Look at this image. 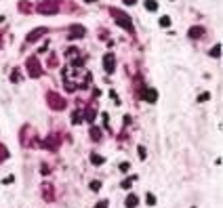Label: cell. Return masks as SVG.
<instances>
[{"mask_svg":"<svg viewBox=\"0 0 223 208\" xmlns=\"http://www.w3.org/2000/svg\"><path fill=\"white\" fill-rule=\"evenodd\" d=\"M112 13L116 15V23H118V25H122V28H126V30L133 28V23H131V19H129V15H126V13H120V11H116V8H114Z\"/></svg>","mask_w":223,"mask_h":208,"instance_id":"cell-1","label":"cell"},{"mask_svg":"<svg viewBox=\"0 0 223 208\" xmlns=\"http://www.w3.org/2000/svg\"><path fill=\"white\" fill-rule=\"evenodd\" d=\"M141 97H143L147 103H154L156 99H158V93H156L154 88H143V90H141Z\"/></svg>","mask_w":223,"mask_h":208,"instance_id":"cell-2","label":"cell"},{"mask_svg":"<svg viewBox=\"0 0 223 208\" xmlns=\"http://www.w3.org/2000/svg\"><path fill=\"white\" fill-rule=\"evenodd\" d=\"M103 67H105L108 74H112V71H114V53H108V55L103 57Z\"/></svg>","mask_w":223,"mask_h":208,"instance_id":"cell-3","label":"cell"},{"mask_svg":"<svg viewBox=\"0 0 223 208\" xmlns=\"http://www.w3.org/2000/svg\"><path fill=\"white\" fill-rule=\"evenodd\" d=\"M40 13H55L57 11V0H47V4L38 8Z\"/></svg>","mask_w":223,"mask_h":208,"instance_id":"cell-4","label":"cell"},{"mask_svg":"<svg viewBox=\"0 0 223 208\" xmlns=\"http://www.w3.org/2000/svg\"><path fill=\"white\" fill-rule=\"evenodd\" d=\"M47 32V28H38V30H32L30 32V36H28V42H34V40H38V38H42V34Z\"/></svg>","mask_w":223,"mask_h":208,"instance_id":"cell-5","label":"cell"},{"mask_svg":"<svg viewBox=\"0 0 223 208\" xmlns=\"http://www.w3.org/2000/svg\"><path fill=\"white\" fill-rule=\"evenodd\" d=\"M82 34H84L82 25H72V28H69V38H80Z\"/></svg>","mask_w":223,"mask_h":208,"instance_id":"cell-6","label":"cell"},{"mask_svg":"<svg viewBox=\"0 0 223 208\" xmlns=\"http://www.w3.org/2000/svg\"><path fill=\"white\" fill-rule=\"evenodd\" d=\"M30 74L32 76H40V63L36 59H30Z\"/></svg>","mask_w":223,"mask_h":208,"instance_id":"cell-7","label":"cell"},{"mask_svg":"<svg viewBox=\"0 0 223 208\" xmlns=\"http://www.w3.org/2000/svg\"><path fill=\"white\" fill-rule=\"evenodd\" d=\"M137 204H139V198H137L135 193H131V196L126 198V208H135Z\"/></svg>","mask_w":223,"mask_h":208,"instance_id":"cell-8","label":"cell"},{"mask_svg":"<svg viewBox=\"0 0 223 208\" xmlns=\"http://www.w3.org/2000/svg\"><path fill=\"white\" fill-rule=\"evenodd\" d=\"M145 8H147V11H156L158 2H154V0H145Z\"/></svg>","mask_w":223,"mask_h":208,"instance_id":"cell-9","label":"cell"},{"mask_svg":"<svg viewBox=\"0 0 223 208\" xmlns=\"http://www.w3.org/2000/svg\"><path fill=\"white\" fill-rule=\"evenodd\" d=\"M202 32H204L202 28H192V30H190V36H192V38H198Z\"/></svg>","mask_w":223,"mask_h":208,"instance_id":"cell-10","label":"cell"},{"mask_svg":"<svg viewBox=\"0 0 223 208\" xmlns=\"http://www.w3.org/2000/svg\"><path fill=\"white\" fill-rule=\"evenodd\" d=\"M91 162H93V164H103V158L97 156V153H93V156H91Z\"/></svg>","mask_w":223,"mask_h":208,"instance_id":"cell-11","label":"cell"},{"mask_svg":"<svg viewBox=\"0 0 223 208\" xmlns=\"http://www.w3.org/2000/svg\"><path fill=\"white\" fill-rule=\"evenodd\" d=\"M135 179H137V177H131V179H126V181H122V185H120V187L129 189V187H131V183H133V181H135Z\"/></svg>","mask_w":223,"mask_h":208,"instance_id":"cell-12","label":"cell"},{"mask_svg":"<svg viewBox=\"0 0 223 208\" xmlns=\"http://www.w3.org/2000/svg\"><path fill=\"white\" fill-rule=\"evenodd\" d=\"M160 25H162V28H168V25H171V19H168V17H162V19H160Z\"/></svg>","mask_w":223,"mask_h":208,"instance_id":"cell-13","label":"cell"},{"mask_svg":"<svg viewBox=\"0 0 223 208\" xmlns=\"http://www.w3.org/2000/svg\"><path fill=\"white\" fill-rule=\"evenodd\" d=\"M129 168H131L129 162H122V164H120V170H122V173H129Z\"/></svg>","mask_w":223,"mask_h":208,"instance_id":"cell-14","label":"cell"},{"mask_svg":"<svg viewBox=\"0 0 223 208\" xmlns=\"http://www.w3.org/2000/svg\"><path fill=\"white\" fill-rule=\"evenodd\" d=\"M99 187H101L99 181H93V183H91V189H93V191H99Z\"/></svg>","mask_w":223,"mask_h":208,"instance_id":"cell-15","label":"cell"},{"mask_svg":"<svg viewBox=\"0 0 223 208\" xmlns=\"http://www.w3.org/2000/svg\"><path fill=\"white\" fill-rule=\"evenodd\" d=\"M210 55H213V57H219V55H221V46H219V44H217L215 49H213V53H210Z\"/></svg>","mask_w":223,"mask_h":208,"instance_id":"cell-16","label":"cell"},{"mask_svg":"<svg viewBox=\"0 0 223 208\" xmlns=\"http://www.w3.org/2000/svg\"><path fill=\"white\" fill-rule=\"evenodd\" d=\"M208 99H210V95H208V93H204V95H200V97H198V101H200V103H204V101H208Z\"/></svg>","mask_w":223,"mask_h":208,"instance_id":"cell-17","label":"cell"},{"mask_svg":"<svg viewBox=\"0 0 223 208\" xmlns=\"http://www.w3.org/2000/svg\"><path fill=\"white\" fill-rule=\"evenodd\" d=\"M147 204H149V206H154V204H156V198L151 196V193H147Z\"/></svg>","mask_w":223,"mask_h":208,"instance_id":"cell-18","label":"cell"},{"mask_svg":"<svg viewBox=\"0 0 223 208\" xmlns=\"http://www.w3.org/2000/svg\"><path fill=\"white\" fill-rule=\"evenodd\" d=\"M95 208H108V202H99V204H97Z\"/></svg>","mask_w":223,"mask_h":208,"instance_id":"cell-19","label":"cell"},{"mask_svg":"<svg viewBox=\"0 0 223 208\" xmlns=\"http://www.w3.org/2000/svg\"><path fill=\"white\" fill-rule=\"evenodd\" d=\"M124 2H126V4H135V0H124Z\"/></svg>","mask_w":223,"mask_h":208,"instance_id":"cell-20","label":"cell"},{"mask_svg":"<svg viewBox=\"0 0 223 208\" xmlns=\"http://www.w3.org/2000/svg\"><path fill=\"white\" fill-rule=\"evenodd\" d=\"M86 2H97V0H86Z\"/></svg>","mask_w":223,"mask_h":208,"instance_id":"cell-21","label":"cell"},{"mask_svg":"<svg viewBox=\"0 0 223 208\" xmlns=\"http://www.w3.org/2000/svg\"><path fill=\"white\" fill-rule=\"evenodd\" d=\"M2 19H4V17H0V23H2Z\"/></svg>","mask_w":223,"mask_h":208,"instance_id":"cell-22","label":"cell"},{"mask_svg":"<svg viewBox=\"0 0 223 208\" xmlns=\"http://www.w3.org/2000/svg\"><path fill=\"white\" fill-rule=\"evenodd\" d=\"M0 40H2V36H0Z\"/></svg>","mask_w":223,"mask_h":208,"instance_id":"cell-23","label":"cell"}]
</instances>
